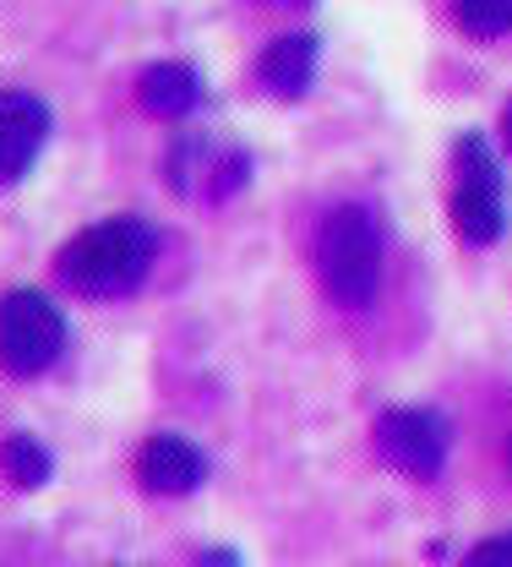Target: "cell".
<instances>
[{
    "label": "cell",
    "instance_id": "14",
    "mask_svg": "<svg viewBox=\"0 0 512 567\" xmlns=\"http://www.w3.org/2000/svg\"><path fill=\"white\" fill-rule=\"evenodd\" d=\"M257 6H273V11H305L311 0H257Z\"/></svg>",
    "mask_w": 512,
    "mask_h": 567
},
{
    "label": "cell",
    "instance_id": "6",
    "mask_svg": "<svg viewBox=\"0 0 512 567\" xmlns=\"http://www.w3.org/2000/svg\"><path fill=\"white\" fill-rule=\"evenodd\" d=\"M164 181L186 203H229L251 181V153L234 142L180 137L164 153Z\"/></svg>",
    "mask_w": 512,
    "mask_h": 567
},
{
    "label": "cell",
    "instance_id": "3",
    "mask_svg": "<svg viewBox=\"0 0 512 567\" xmlns=\"http://www.w3.org/2000/svg\"><path fill=\"white\" fill-rule=\"evenodd\" d=\"M447 213H452L458 240L474 246V251H491L508 235V175H502V158H497L491 137H480V132H463L452 142Z\"/></svg>",
    "mask_w": 512,
    "mask_h": 567
},
{
    "label": "cell",
    "instance_id": "11",
    "mask_svg": "<svg viewBox=\"0 0 512 567\" xmlns=\"http://www.w3.org/2000/svg\"><path fill=\"white\" fill-rule=\"evenodd\" d=\"M0 475H6L17 492L44 486V481H50V447H44L39 436H28V431H11V436L0 442Z\"/></svg>",
    "mask_w": 512,
    "mask_h": 567
},
{
    "label": "cell",
    "instance_id": "5",
    "mask_svg": "<svg viewBox=\"0 0 512 567\" xmlns=\"http://www.w3.org/2000/svg\"><path fill=\"white\" fill-rule=\"evenodd\" d=\"M370 442L382 453L387 470L409 475V481H437L447 470V453H452V425L437 410H420V404H398V410H382L370 425Z\"/></svg>",
    "mask_w": 512,
    "mask_h": 567
},
{
    "label": "cell",
    "instance_id": "7",
    "mask_svg": "<svg viewBox=\"0 0 512 567\" xmlns=\"http://www.w3.org/2000/svg\"><path fill=\"white\" fill-rule=\"evenodd\" d=\"M50 142V110L33 93L0 87V186H17Z\"/></svg>",
    "mask_w": 512,
    "mask_h": 567
},
{
    "label": "cell",
    "instance_id": "4",
    "mask_svg": "<svg viewBox=\"0 0 512 567\" xmlns=\"http://www.w3.org/2000/svg\"><path fill=\"white\" fill-rule=\"evenodd\" d=\"M66 350V317L44 289H11L0 300V371L28 382L44 377Z\"/></svg>",
    "mask_w": 512,
    "mask_h": 567
},
{
    "label": "cell",
    "instance_id": "8",
    "mask_svg": "<svg viewBox=\"0 0 512 567\" xmlns=\"http://www.w3.org/2000/svg\"><path fill=\"white\" fill-rule=\"evenodd\" d=\"M208 481V453L175 431H158L137 447V486L147 496H191Z\"/></svg>",
    "mask_w": 512,
    "mask_h": 567
},
{
    "label": "cell",
    "instance_id": "1",
    "mask_svg": "<svg viewBox=\"0 0 512 567\" xmlns=\"http://www.w3.org/2000/svg\"><path fill=\"white\" fill-rule=\"evenodd\" d=\"M153 257H158V229L137 213H121L82 229L55 257V274L82 300H121L153 274Z\"/></svg>",
    "mask_w": 512,
    "mask_h": 567
},
{
    "label": "cell",
    "instance_id": "15",
    "mask_svg": "<svg viewBox=\"0 0 512 567\" xmlns=\"http://www.w3.org/2000/svg\"><path fill=\"white\" fill-rule=\"evenodd\" d=\"M502 137H508V153H512V99H508V110H502Z\"/></svg>",
    "mask_w": 512,
    "mask_h": 567
},
{
    "label": "cell",
    "instance_id": "2",
    "mask_svg": "<svg viewBox=\"0 0 512 567\" xmlns=\"http://www.w3.org/2000/svg\"><path fill=\"white\" fill-rule=\"evenodd\" d=\"M316 279L333 306L366 311L382 295V224L366 203H338L316 224Z\"/></svg>",
    "mask_w": 512,
    "mask_h": 567
},
{
    "label": "cell",
    "instance_id": "12",
    "mask_svg": "<svg viewBox=\"0 0 512 567\" xmlns=\"http://www.w3.org/2000/svg\"><path fill=\"white\" fill-rule=\"evenodd\" d=\"M452 22L458 33L491 44V39H508L512 33V0H452Z\"/></svg>",
    "mask_w": 512,
    "mask_h": 567
},
{
    "label": "cell",
    "instance_id": "13",
    "mask_svg": "<svg viewBox=\"0 0 512 567\" xmlns=\"http://www.w3.org/2000/svg\"><path fill=\"white\" fill-rule=\"evenodd\" d=\"M469 563H480V567H508V563H512V529H508V535H491V540H480V546L469 551Z\"/></svg>",
    "mask_w": 512,
    "mask_h": 567
},
{
    "label": "cell",
    "instance_id": "9",
    "mask_svg": "<svg viewBox=\"0 0 512 567\" xmlns=\"http://www.w3.org/2000/svg\"><path fill=\"white\" fill-rule=\"evenodd\" d=\"M316 61H322L316 33L294 28V33H279V39L262 50L257 82H262V93H273V99H305L311 82H316Z\"/></svg>",
    "mask_w": 512,
    "mask_h": 567
},
{
    "label": "cell",
    "instance_id": "10",
    "mask_svg": "<svg viewBox=\"0 0 512 567\" xmlns=\"http://www.w3.org/2000/svg\"><path fill=\"white\" fill-rule=\"evenodd\" d=\"M137 104L147 115H158V121H180V115H191L202 104V76L186 61H158L137 82Z\"/></svg>",
    "mask_w": 512,
    "mask_h": 567
}]
</instances>
